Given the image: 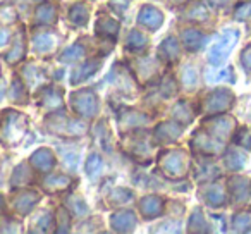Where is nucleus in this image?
<instances>
[{
  "label": "nucleus",
  "mask_w": 251,
  "mask_h": 234,
  "mask_svg": "<svg viewBox=\"0 0 251 234\" xmlns=\"http://www.w3.org/2000/svg\"><path fill=\"white\" fill-rule=\"evenodd\" d=\"M236 38H237V33L232 36V38H230V35H226V36H224L222 42L217 43V45L213 47L212 52H210V59H212V62H213V64L222 62V59L227 55V53H229V50H230V47H227V45H234Z\"/></svg>",
  "instance_id": "nucleus-1"
},
{
  "label": "nucleus",
  "mask_w": 251,
  "mask_h": 234,
  "mask_svg": "<svg viewBox=\"0 0 251 234\" xmlns=\"http://www.w3.org/2000/svg\"><path fill=\"white\" fill-rule=\"evenodd\" d=\"M140 21L150 29H157L162 25V14L155 7H145L140 14Z\"/></svg>",
  "instance_id": "nucleus-2"
},
{
  "label": "nucleus",
  "mask_w": 251,
  "mask_h": 234,
  "mask_svg": "<svg viewBox=\"0 0 251 234\" xmlns=\"http://www.w3.org/2000/svg\"><path fill=\"white\" fill-rule=\"evenodd\" d=\"M134 224H136V219L131 212H122L114 215V226L119 229H131Z\"/></svg>",
  "instance_id": "nucleus-3"
},
{
  "label": "nucleus",
  "mask_w": 251,
  "mask_h": 234,
  "mask_svg": "<svg viewBox=\"0 0 251 234\" xmlns=\"http://www.w3.org/2000/svg\"><path fill=\"white\" fill-rule=\"evenodd\" d=\"M81 100H83V104H77V110H79L81 114L91 115L95 110H97V104H95L93 97H91L90 93H83V95H81Z\"/></svg>",
  "instance_id": "nucleus-4"
},
{
  "label": "nucleus",
  "mask_w": 251,
  "mask_h": 234,
  "mask_svg": "<svg viewBox=\"0 0 251 234\" xmlns=\"http://www.w3.org/2000/svg\"><path fill=\"white\" fill-rule=\"evenodd\" d=\"M33 162L36 164V167H40V169H50L52 167V164H53V158H52V155H50V152H47V150H42V152H38V154L35 155V158H33Z\"/></svg>",
  "instance_id": "nucleus-5"
},
{
  "label": "nucleus",
  "mask_w": 251,
  "mask_h": 234,
  "mask_svg": "<svg viewBox=\"0 0 251 234\" xmlns=\"http://www.w3.org/2000/svg\"><path fill=\"white\" fill-rule=\"evenodd\" d=\"M98 69V64H84L83 67H79V69L76 71V76L73 78V83H79V81H83V79H86L90 74H93L95 71Z\"/></svg>",
  "instance_id": "nucleus-6"
},
{
  "label": "nucleus",
  "mask_w": 251,
  "mask_h": 234,
  "mask_svg": "<svg viewBox=\"0 0 251 234\" xmlns=\"http://www.w3.org/2000/svg\"><path fill=\"white\" fill-rule=\"evenodd\" d=\"M141 208L145 210L148 217H155L158 212H160V200L157 198H147L143 203H141Z\"/></svg>",
  "instance_id": "nucleus-7"
},
{
  "label": "nucleus",
  "mask_w": 251,
  "mask_h": 234,
  "mask_svg": "<svg viewBox=\"0 0 251 234\" xmlns=\"http://www.w3.org/2000/svg\"><path fill=\"white\" fill-rule=\"evenodd\" d=\"M53 45V38L50 35H40L35 38V47L38 50H47Z\"/></svg>",
  "instance_id": "nucleus-8"
},
{
  "label": "nucleus",
  "mask_w": 251,
  "mask_h": 234,
  "mask_svg": "<svg viewBox=\"0 0 251 234\" xmlns=\"http://www.w3.org/2000/svg\"><path fill=\"white\" fill-rule=\"evenodd\" d=\"M81 55H83V49H81L79 45H74V47H71L69 50H66V52L62 53V60H64V62H67V60L79 59Z\"/></svg>",
  "instance_id": "nucleus-9"
},
{
  "label": "nucleus",
  "mask_w": 251,
  "mask_h": 234,
  "mask_svg": "<svg viewBox=\"0 0 251 234\" xmlns=\"http://www.w3.org/2000/svg\"><path fill=\"white\" fill-rule=\"evenodd\" d=\"M145 43H147V38H145L141 33H133L129 38V47H134L136 45L138 49H141V47H145Z\"/></svg>",
  "instance_id": "nucleus-10"
},
{
  "label": "nucleus",
  "mask_w": 251,
  "mask_h": 234,
  "mask_svg": "<svg viewBox=\"0 0 251 234\" xmlns=\"http://www.w3.org/2000/svg\"><path fill=\"white\" fill-rule=\"evenodd\" d=\"M38 18L42 19V21H50V19L53 18V11H52L50 7H49V9H47V7H42V9L38 11Z\"/></svg>",
  "instance_id": "nucleus-11"
}]
</instances>
